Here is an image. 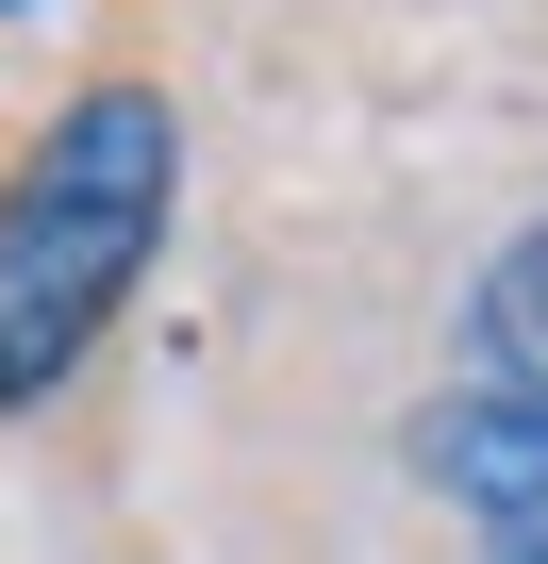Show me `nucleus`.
I'll use <instances>...</instances> for the list:
<instances>
[{
	"label": "nucleus",
	"mask_w": 548,
	"mask_h": 564,
	"mask_svg": "<svg viewBox=\"0 0 548 564\" xmlns=\"http://www.w3.org/2000/svg\"><path fill=\"white\" fill-rule=\"evenodd\" d=\"M166 199H183V117L150 84H84L18 150V183H0V415H34L117 333V300L166 249Z\"/></svg>",
	"instance_id": "1"
},
{
	"label": "nucleus",
	"mask_w": 548,
	"mask_h": 564,
	"mask_svg": "<svg viewBox=\"0 0 548 564\" xmlns=\"http://www.w3.org/2000/svg\"><path fill=\"white\" fill-rule=\"evenodd\" d=\"M416 448L498 564H548V216L465 282V333H449V382H432Z\"/></svg>",
	"instance_id": "2"
},
{
	"label": "nucleus",
	"mask_w": 548,
	"mask_h": 564,
	"mask_svg": "<svg viewBox=\"0 0 548 564\" xmlns=\"http://www.w3.org/2000/svg\"><path fill=\"white\" fill-rule=\"evenodd\" d=\"M0 18H18V0H0Z\"/></svg>",
	"instance_id": "3"
}]
</instances>
